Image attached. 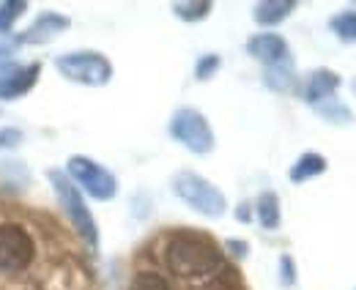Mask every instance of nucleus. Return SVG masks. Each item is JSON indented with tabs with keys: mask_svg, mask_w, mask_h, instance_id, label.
Masks as SVG:
<instances>
[{
	"mask_svg": "<svg viewBox=\"0 0 356 290\" xmlns=\"http://www.w3.org/2000/svg\"><path fill=\"white\" fill-rule=\"evenodd\" d=\"M255 214H258L261 227L277 230V227H280V200H277V195H274V192H264V195L258 198Z\"/></svg>",
	"mask_w": 356,
	"mask_h": 290,
	"instance_id": "14",
	"label": "nucleus"
},
{
	"mask_svg": "<svg viewBox=\"0 0 356 290\" xmlns=\"http://www.w3.org/2000/svg\"><path fill=\"white\" fill-rule=\"evenodd\" d=\"M72 22H69V17H63V14H42L39 19H36V25L28 31V42L33 44H44L49 42L52 36H58V33H63L66 28H69Z\"/></svg>",
	"mask_w": 356,
	"mask_h": 290,
	"instance_id": "10",
	"label": "nucleus"
},
{
	"mask_svg": "<svg viewBox=\"0 0 356 290\" xmlns=\"http://www.w3.org/2000/svg\"><path fill=\"white\" fill-rule=\"evenodd\" d=\"M36 77H39V63L25 66V69H14L11 77L0 85V96H3V99H14V96L28 93L31 85L36 83Z\"/></svg>",
	"mask_w": 356,
	"mask_h": 290,
	"instance_id": "11",
	"label": "nucleus"
},
{
	"mask_svg": "<svg viewBox=\"0 0 356 290\" xmlns=\"http://www.w3.org/2000/svg\"><path fill=\"white\" fill-rule=\"evenodd\" d=\"M19 140H22V131H19V129H3V131H0V148L17 145Z\"/></svg>",
	"mask_w": 356,
	"mask_h": 290,
	"instance_id": "22",
	"label": "nucleus"
},
{
	"mask_svg": "<svg viewBox=\"0 0 356 290\" xmlns=\"http://www.w3.org/2000/svg\"><path fill=\"white\" fill-rule=\"evenodd\" d=\"M49 181H52V189H55V195H58V200H60L63 211L69 214V219H72L77 236H80L90 249H96L99 247V230H96L93 214H90L88 206H86L80 189L69 181V175H63V172H58V170L49 172Z\"/></svg>",
	"mask_w": 356,
	"mask_h": 290,
	"instance_id": "2",
	"label": "nucleus"
},
{
	"mask_svg": "<svg viewBox=\"0 0 356 290\" xmlns=\"http://www.w3.org/2000/svg\"><path fill=\"white\" fill-rule=\"evenodd\" d=\"M173 11H176L178 19H186V22H197V19H206V17L211 14V3H209V0L173 3Z\"/></svg>",
	"mask_w": 356,
	"mask_h": 290,
	"instance_id": "16",
	"label": "nucleus"
},
{
	"mask_svg": "<svg viewBox=\"0 0 356 290\" xmlns=\"http://www.w3.org/2000/svg\"><path fill=\"white\" fill-rule=\"evenodd\" d=\"M337 88H340V77L332 69H315L305 83V102L321 104V102L332 99Z\"/></svg>",
	"mask_w": 356,
	"mask_h": 290,
	"instance_id": "9",
	"label": "nucleus"
},
{
	"mask_svg": "<svg viewBox=\"0 0 356 290\" xmlns=\"http://www.w3.org/2000/svg\"><path fill=\"white\" fill-rule=\"evenodd\" d=\"M36 244L19 225H0V271L19 274L33 263Z\"/></svg>",
	"mask_w": 356,
	"mask_h": 290,
	"instance_id": "7",
	"label": "nucleus"
},
{
	"mask_svg": "<svg viewBox=\"0 0 356 290\" xmlns=\"http://www.w3.org/2000/svg\"><path fill=\"white\" fill-rule=\"evenodd\" d=\"M220 63H222L220 55H203V58L197 61V66H195V77H197V80H209V77L220 69Z\"/></svg>",
	"mask_w": 356,
	"mask_h": 290,
	"instance_id": "21",
	"label": "nucleus"
},
{
	"mask_svg": "<svg viewBox=\"0 0 356 290\" xmlns=\"http://www.w3.org/2000/svg\"><path fill=\"white\" fill-rule=\"evenodd\" d=\"M296 8L293 0H264L255 6V22L258 25H280L282 19L291 17V11Z\"/></svg>",
	"mask_w": 356,
	"mask_h": 290,
	"instance_id": "12",
	"label": "nucleus"
},
{
	"mask_svg": "<svg viewBox=\"0 0 356 290\" xmlns=\"http://www.w3.org/2000/svg\"><path fill=\"white\" fill-rule=\"evenodd\" d=\"M17 44L14 39H0V58H6V55H11L14 49H17Z\"/></svg>",
	"mask_w": 356,
	"mask_h": 290,
	"instance_id": "25",
	"label": "nucleus"
},
{
	"mask_svg": "<svg viewBox=\"0 0 356 290\" xmlns=\"http://www.w3.org/2000/svg\"><path fill=\"white\" fill-rule=\"evenodd\" d=\"M326 170V159L321 154H305L296 159V165L291 167V181L293 184H302V181H310L315 175H321Z\"/></svg>",
	"mask_w": 356,
	"mask_h": 290,
	"instance_id": "13",
	"label": "nucleus"
},
{
	"mask_svg": "<svg viewBox=\"0 0 356 290\" xmlns=\"http://www.w3.org/2000/svg\"><path fill=\"white\" fill-rule=\"evenodd\" d=\"M266 83L274 88V90H291L293 85V74L288 69V63H280V66H271L266 74Z\"/></svg>",
	"mask_w": 356,
	"mask_h": 290,
	"instance_id": "20",
	"label": "nucleus"
},
{
	"mask_svg": "<svg viewBox=\"0 0 356 290\" xmlns=\"http://www.w3.org/2000/svg\"><path fill=\"white\" fill-rule=\"evenodd\" d=\"M66 172H69L72 184L83 186L90 198H96V200H113L115 192H118L115 175L107 167L96 165L88 156H72L69 165H66Z\"/></svg>",
	"mask_w": 356,
	"mask_h": 290,
	"instance_id": "6",
	"label": "nucleus"
},
{
	"mask_svg": "<svg viewBox=\"0 0 356 290\" xmlns=\"http://www.w3.org/2000/svg\"><path fill=\"white\" fill-rule=\"evenodd\" d=\"M170 134L184 148H189L192 154H209L214 148V131L206 121V115L192 110V107H181V110L173 113Z\"/></svg>",
	"mask_w": 356,
	"mask_h": 290,
	"instance_id": "5",
	"label": "nucleus"
},
{
	"mask_svg": "<svg viewBox=\"0 0 356 290\" xmlns=\"http://www.w3.org/2000/svg\"><path fill=\"white\" fill-rule=\"evenodd\" d=\"M129 290H170V285L156 271H140V274H134Z\"/></svg>",
	"mask_w": 356,
	"mask_h": 290,
	"instance_id": "18",
	"label": "nucleus"
},
{
	"mask_svg": "<svg viewBox=\"0 0 356 290\" xmlns=\"http://www.w3.org/2000/svg\"><path fill=\"white\" fill-rule=\"evenodd\" d=\"M354 90H356V83H354Z\"/></svg>",
	"mask_w": 356,
	"mask_h": 290,
	"instance_id": "26",
	"label": "nucleus"
},
{
	"mask_svg": "<svg viewBox=\"0 0 356 290\" xmlns=\"http://www.w3.org/2000/svg\"><path fill=\"white\" fill-rule=\"evenodd\" d=\"M173 192L192 211H197L203 216H214L217 219V216H222L225 208H227V200H225L222 192L211 181L197 175V172H178L176 178H173Z\"/></svg>",
	"mask_w": 356,
	"mask_h": 290,
	"instance_id": "3",
	"label": "nucleus"
},
{
	"mask_svg": "<svg viewBox=\"0 0 356 290\" xmlns=\"http://www.w3.org/2000/svg\"><path fill=\"white\" fill-rule=\"evenodd\" d=\"M25 8H28V3H22V0L3 3V6H0V36L11 31V25H14V22L22 17V11H25Z\"/></svg>",
	"mask_w": 356,
	"mask_h": 290,
	"instance_id": "19",
	"label": "nucleus"
},
{
	"mask_svg": "<svg viewBox=\"0 0 356 290\" xmlns=\"http://www.w3.org/2000/svg\"><path fill=\"white\" fill-rule=\"evenodd\" d=\"M280 266H282V285H293V260L282 257Z\"/></svg>",
	"mask_w": 356,
	"mask_h": 290,
	"instance_id": "23",
	"label": "nucleus"
},
{
	"mask_svg": "<svg viewBox=\"0 0 356 290\" xmlns=\"http://www.w3.org/2000/svg\"><path fill=\"white\" fill-rule=\"evenodd\" d=\"M225 247L230 249L236 257H244V255H247V244H244V241H227Z\"/></svg>",
	"mask_w": 356,
	"mask_h": 290,
	"instance_id": "24",
	"label": "nucleus"
},
{
	"mask_svg": "<svg viewBox=\"0 0 356 290\" xmlns=\"http://www.w3.org/2000/svg\"><path fill=\"white\" fill-rule=\"evenodd\" d=\"M315 110H318L326 121H332V124H351V121H354V113H351L348 107H343L334 96L326 99V102H321V104H315Z\"/></svg>",
	"mask_w": 356,
	"mask_h": 290,
	"instance_id": "17",
	"label": "nucleus"
},
{
	"mask_svg": "<svg viewBox=\"0 0 356 290\" xmlns=\"http://www.w3.org/2000/svg\"><path fill=\"white\" fill-rule=\"evenodd\" d=\"M247 52L255 61L266 63L268 69L280 66V63H288V42L282 36H277V33H258V36H252L247 42Z\"/></svg>",
	"mask_w": 356,
	"mask_h": 290,
	"instance_id": "8",
	"label": "nucleus"
},
{
	"mask_svg": "<svg viewBox=\"0 0 356 290\" xmlns=\"http://www.w3.org/2000/svg\"><path fill=\"white\" fill-rule=\"evenodd\" d=\"M165 263L176 277L197 280L214 274L222 266V252L206 236L176 233L165 247Z\"/></svg>",
	"mask_w": 356,
	"mask_h": 290,
	"instance_id": "1",
	"label": "nucleus"
},
{
	"mask_svg": "<svg viewBox=\"0 0 356 290\" xmlns=\"http://www.w3.org/2000/svg\"><path fill=\"white\" fill-rule=\"evenodd\" d=\"M329 28L332 33H337L340 42L356 44V11H340L337 17H332Z\"/></svg>",
	"mask_w": 356,
	"mask_h": 290,
	"instance_id": "15",
	"label": "nucleus"
},
{
	"mask_svg": "<svg viewBox=\"0 0 356 290\" xmlns=\"http://www.w3.org/2000/svg\"><path fill=\"white\" fill-rule=\"evenodd\" d=\"M58 72L80 85H107L113 77V63L99 52H69L55 61Z\"/></svg>",
	"mask_w": 356,
	"mask_h": 290,
	"instance_id": "4",
	"label": "nucleus"
}]
</instances>
